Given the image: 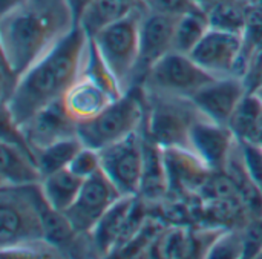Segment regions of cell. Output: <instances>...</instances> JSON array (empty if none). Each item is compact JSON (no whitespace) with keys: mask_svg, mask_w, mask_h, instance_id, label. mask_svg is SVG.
<instances>
[{"mask_svg":"<svg viewBox=\"0 0 262 259\" xmlns=\"http://www.w3.org/2000/svg\"><path fill=\"white\" fill-rule=\"evenodd\" d=\"M89 35L77 23L74 29L20 78L3 112L18 127L48 104L61 100L84 68Z\"/></svg>","mask_w":262,"mask_h":259,"instance_id":"cell-2","label":"cell"},{"mask_svg":"<svg viewBox=\"0 0 262 259\" xmlns=\"http://www.w3.org/2000/svg\"><path fill=\"white\" fill-rule=\"evenodd\" d=\"M138 0H91L80 12L77 23L94 37L97 32L129 14Z\"/></svg>","mask_w":262,"mask_h":259,"instance_id":"cell-20","label":"cell"},{"mask_svg":"<svg viewBox=\"0 0 262 259\" xmlns=\"http://www.w3.org/2000/svg\"><path fill=\"white\" fill-rule=\"evenodd\" d=\"M124 197L115 183L100 169L92 177L86 178L75 203L66 210V217L78 235L88 236L100 218Z\"/></svg>","mask_w":262,"mask_h":259,"instance_id":"cell-9","label":"cell"},{"mask_svg":"<svg viewBox=\"0 0 262 259\" xmlns=\"http://www.w3.org/2000/svg\"><path fill=\"white\" fill-rule=\"evenodd\" d=\"M144 127L100 150L101 169L123 195H138L144 166Z\"/></svg>","mask_w":262,"mask_h":259,"instance_id":"cell-8","label":"cell"},{"mask_svg":"<svg viewBox=\"0 0 262 259\" xmlns=\"http://www.w3.org/2000/svg\"><path fill=\"white\" fill-rule=\"evenodd\" d=\"M138 195H124L121 197L95 224L89 236V244L94 249L95 255L100 256H112L115 252L129 215L137 203Z\"/></svg>","mask_w":262,"mask_h":259,"instance_id":"cell-17","label":"cell"},{"mask_svg":"<svg viewBox=\"0 0 262 259\" xmlns=\"http://www.w3.org/2000/svg\"><path fill=\"white\" fill-rule=\"evenodd\" d=\"M146 95L143 84L117 98L95 118L78 124V138L88 147L101 150L144 127Z\"/></svg>","mask_w":262,"mask_h":259,"instance_id":"cell-5","label":"cell"},{"mask_svg":"<svg viewBox=\"0 0 262 259\" xmlns=\"http://www.w3.org/2000/svg\"><path fill=\"white\" fill-rule=\"evenodd\" d=\"M38 184L0 186V252L46 241L38 210Z\"/></svg>","mask_w":262,"mask_h":259,"instance_id":"cell-6","label":"cell"},{"mask_svg":"<svg viewBox=\"0 0 262 259\" xmlns=\"http://www.w3.org/2000/svg\"><path fill=\"white\" fill-rule=\"evenodd\" d=\"M75 25L77 15L69 0H26L0 17L3 64L20 78Z\"/></svg>","mask_w":262,"mask_h":259,"instance_id":"cell-1","label":"cell"},{"mask_svg":"<svg viewBox=\"0 0 262 259\" xmlns=\"http://www.w3.org/2000/svg\"><path fill=\"white\" fill-rule=\"evenodd\" d=\"M75 175H78L80 178L86 180L89 177H92L94 174H97L101 169V160H100V150L83 146L75 157L72 158L71 164L68 166Z\"/></svg>","mask_w":262,"mask_h":259,"instance_id":"cell-27","label":"cell"},{"mask_svg":"<svg viewBox=\"0 0 262 259\" xmlns=\"http://www.w3.org/2000/svg\"><path fill=\"white\" fill-rule=\"evenodd\" d=\"M84 144L78 137L64 138L61 141L52 143L45 149H40L35 152L37 164L41 170V175L46 177L49 174H54L60 169H64L71 164L75 154L83 147Z\"/></svg>","mask_w":262,"mask_h":259,"instance_id":"cell-25","label":"cell"},{"mask_svg":"<svg viewBox=\"0 0 262 259\" xmlns=\"http://www.w3.org/2000/svg\"><path fill=\"white\" fill-rule=\"evenodd\" d=\"M236 137L229 126L200 115L190 131V149L213 172L226 170Z\"/></svg>","mask_w":262,"mask_h":259,"instance_id":"cell-14","label":"cell"},{"mask_svg":"<svg viewBox=\"0 0 262 259\" xmlns=\"http://www.w3.org/2000/svg\"><path fill=\"white\" fill-rule=\"evenodd\" d=\"M26 0H0V17L23 5Z\"/></svg>","mask_w":262,"mask_h":259,"instance_id":"cell-31","label":"cell"},{"mask_svg":"<svg viewBox=\"0 0 262 259\" xmlns=\"http://www.w3.org/2000/svg\"><path fill=\"white\" fill-rule=\"evenodd\" d=\"M115 100L117 97L112 92L83 71L61 98L66 112L77 124L95 118Z\"/></svg>","mask_w":262,"mask_h":259,"instance_id":"cell-16","label":"cell"},{"mask_svg":"<svg viewBox=\"0 0 262 259\" xmlns=\"http://www.w3.org/2000/svg\"><path fill=\"white\" fill-rule=\"evenodd\" d=\"M84 180L75 175L69 167L60 169L43 177L40 189L46 201L57 210L64 212L75 203Z\"/></svg>","mask_w":262,"mask_h":259,"instance_id":"cell-21","label":"cell"},{"mask_svg":"<svg viewBox=\"0 0 262 259\" xmlns=\"http://www.w3.org/2000/svg\"><path fill=\"white\" fill-rule=\"evenodd\" d=\"M144 89V88H143ZM146 121L144 134L149 140L166 147H189L190 131L201 115L190 98L144 89Z\"/></svg>","mask_w":262,"mask_h":259,"instance_id":"cell-4","label":"cell"},{"mask_svg":"<svg viewBox=\"0 0 262 259\" xmlns=\"http://www.w3.org/2000/svg\"><path fill=\"white\" fill-rule=\"evenodd\" d=\"M247 94L249 89L243 78L221 77L207 83L190 100L201 115L218 124L229 126L235 111Z\"/></svg>","mask_w":262,"mask_h":259,"instance_id":"cell-12","label":"cell"},{"mask_svg":"<svg viewBox=\"0 0 262 259\" xmlns=\"http://www.w3.org/2000/svg\"><path fill=\"white\" fill-rule=\"evenodd\" d=\"M147 6L138 0L134 9L91 37L114 74L123 94L137 86L140 58V25Z\"/></svg>","mask_w":262,"mask_h":259,"instance_id":"cell-3","label":"cell"},{"mask_svg":"<svg viewBox=\"0 0 262 259\" xmlns=\"http://www.w3.org/2000/svg\"><path fill=\"white\" fill-rule=\"evenodd\" d=\"M252 3H253V6H255V8H256V9H258V11L262 14V0H253Z\"/></svg>","mask_w":262,"mask_h":259,"instance_id":"cell-33","label":"cell"},{"mask_svg":"<svg viewBox=\"0 0 262 259\" xmlns=\"http://www.w3.org/2000/svg\"><path fill=\"white\" fill-rule=\"evenodd\" d=\"M255 94H256V95H258V97L261 98V101H262V86L259 88V89H256V91H255Z\"/></svg>","mask_w":262,"mask_h":259,"instance_id":"cell-34","label":"cell"},{"mask_svg":"<svg viewBox=\"0 0 262 259\" xmlns=\"http://www.w3.org/2000/svg\"><path fill=\"white\" fill-rule=\"evenodd\" d=\"M20 131L23 132L34 154L52 143L78 137V124L69 117L61 100L43 107L29 121L20 126Z\"/></svg>","mask_w":262,"mask_h":259,"instance_id":"cell-15","label":"cell"},{"mask_svg":"<svg viewBox=\"0 0 262 259\" xmlns=\"http://www.w3.org/2000/svg\"><path fill=\"white\" fill-rule=\"evenodd\" d=\"M244 244L241 229H227L224 230L212 249L207 253V258H243Z\"/></svg>","mask_w":262,"mask_h":259,"instance_id":"cell-26","label":"cell"},{"mask_svg":"<svg viewBox=\"0 0 262 259\" xmlns=\"http://www.w3.org/2000/svg\"><path fill=\"white\" fill-rule=\"evenodd\" d=\"M43 175L35 154L23 146L2 140L0 183L2 186H28L41 183Z\"/></svg>","mask_w":262,"mask_h":259,"instance_id":"cell-18","label":"cell"},{"mask_svg":"<svg viewBox=\"0 0 262 259\" xmlns=\"http://www.w3.org/2000/svg\"><path fill=\"white\" fill-rule=\"evenodd\" d=\"M169 195H170V181H169V172L164 158V149L146 137L144 166H143L138 197L149 204H157L164 201Z\"/></svg>","mask_w":262,"mask_h":259,"instance_id":"cell-19","label":"cell"},{"mask_svg":"<svg viewBox=\"0 0 262 259\" xmlns=\"http://www.w3.org/2000/svg\"><path fill=\"white\" fill-rule=\"evenodd\" d=\"M193 2H195L196 6H200L201 9H204V11L207 12L213 5H216V3L221 2V0H193Z\"/></svg>","mask_w":262,"mask_h":259,"instance_id":"cell-32","label":"cell"},{"mask_svg":"<svg viewBox=\"0 0 262 259\" xmlns=\"http://www.w3.org/2000/svg\"><path fill=\"white\" fill-rule=\"evenodd\" d=\"M215 78L216 77L201 68L189 54L170 51L152 66L143 81V88L192 98Z\"/></svg>","mask_w":262,"mask_h":259,"instance_id":"cell-7","label":"cell"},{"mask_svg":"<svg viewBox=\"0 0 262 259\" xmlns=\"http://www.w3.org/2000/svg\"><path fill=\"white\" fill-rule=\"evenodd\" d=\"M229 127L239 141L262 143V101L255 92H249L243 98Z\"/></svg>","mask_w":262,"mask_h":259,"instance_id":"cell-22","label":"cell"},{"mask_svg":"<svg viewBox=\"0 0 262 259\" xmlns=\"http://www.w3.org/2000/svg\"><path fill=\"white\" fill-rule=\"evenodd\" d=\"M178 15H169L146 9L140 25V58L137 68V86L143 84L147 72L166 54L173 51V35Z\"/></svg>","mask_w":262,"mask_h":259,"instance_id":"cell-11","label":"cell"},{"mask_svg":"<svg viewBox=\"0 0 262 259\" xmlns=\"http://www.w3.org/2000/svg\"><path fill=\"white\" fill-rule=\"evenodd\" d=\"M150 11L169 14V15H181L195 6L193 0H143Z\"/></svg>","mask_w":262,"mask_h":259,"instance_id":"cell-30","label":"cell"},{"mask_svg":"<svg viewBox=\"0 0 262 259\" xmlns=\"http://www.w3.org/2000/svg\"><path fill=\"white\" fill-rule=\"evenodd\" d=\"M239 147L249 175L262 189V143L239 141Z\"/></svg>","mask_w":262,"mask_h":259,"instance_id":"cell-29","label":"cell"},{"mask_svg":"<svg viewBox=\"0 0 262 259\" xmlns=\"http://www.w3.org/2000/svg\"><path fill=\"white\" fill-rule=\"evenodd\" d=\"M250 9L249 0H221L207 11L210 28L243 35Z\"/></svg>","mask_w":262,"mask_h":259,"instance_id":"cell-24","label":"cell"},{"mask_svg":"<svg viewBox=\"0 0 262 259\" xmlns=\"http://www.w3.org/2000/svg\"><path fill=\"white\" fill-rule=\"evenodd\" d=\"M210 23L207 12L200 6H193L187 12L178 15L175 35H173V51L190 54L195 46L209 32Z\"/></svg>","mask_w":262,"mask_h":259,"instance_id":"cell-23","label":"cell"},{"mask_svg":"<svg viewBox=\"0 0 262 259\" xmlns=\"http://www.w3.org/2000/svg\"><path fill=\"white\" fill-rule=\"evenodd\" d=\"M164 158L170 181L169 197L189 200L200 198V193L213 170H210L189 147H166Z\"/></svg>","mask_w":262,"mask_h":259,"instance_id":"cell-13","label":"cell"},{"mask_svg":"<svg viewBox=\"0 0 262 259\" xmlns=\"http://www.w3.org/2000/svg\"><path fill=\"white\" fill-rule=\"evenodd\" d=\"M243 48V35L210 28L189 55L216 78L239 77Z\"/></svg>","mask_w":262,"mask_h":259,"instance_id":"cell-10","label":"cell"},{"mask_svg":"<svg viewBox=\"0 0 262 259\" xmlns=\"http://www.w3.org/2000/svg\"><path fill=\"white\" fill-rule=\"evenodd\" d=\"M243 232V258H259L262 255V218H250Z\"/></svg>","mask_w":262,"mask_h":259,"instance_id":"cell-28","label":"cell"},{"mask_svg":"<svg viewBox=\"0 0 262 259\" xmlns=\"http://www.w3.org/2000/svg\"><path fill=\"white\" fill-rule=\"evenodd\" d=\"M249 2H253V0H249Z\"/></svg>","mask_w":262,"mask_h":259,"instance_id":"cell-35","label":"cell"}]
</instances>
